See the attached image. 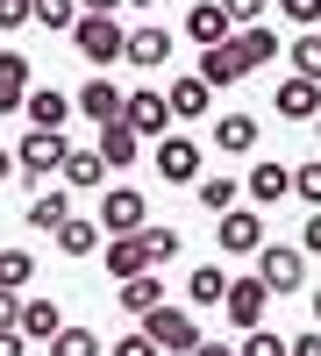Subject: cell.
I'll return each mask as SVG.
<instances>
[{"label":"cell","mask_w":321,"mask_h":356,"mask_svg":"<svg viewBox=\"0 0 321 356\" xmlns=\"http://www.w3.org/2000/svg\"><path fill=\"white\" fill-rule=\"evenodd\" d=\"M72 50L86 57V65H122L129 29L114 22V15H79V22H72Z\"/></svg>","instance_id":"1"},{"label":"cell","mask_w":321,"mask_h":356,"mask_svg":"<svg viewBox=\"0 0 321 356\" xmlns=\"http://www.w3.org/2000/svg\"><path fill=\"white\" fill-rule=\"evenodd\" d=\"M65 157H72V143H65V129H29L22 143H15V171L36 186V178H57L65 171Z\"/></svg>","instance_id":"2"},{"label":"cell","mask_w":321,"mask_h":356,"mask_svg":"<svg viewBox=\"0 0 321 356\" xmlns=\"http://www.w3.org/2000/svg\"><path fill=\"white\" fill-rule=\"evenodd\" d=\"M93 221H100L107 235H136V228H150V200H143L136 186H107V193L93 200Z\"/></svg>","instance_id":"3"},{"label":"cell","mask_w":321,"mask_h":356,"mask_svg":"<svg viewBox=\"0 0 321 356\" xmlns=\"http://www.w3.org/2000/svg\"><path fill=\"white\" fill-rule=\"evenodd\" d=\"M143 335L157 342V356H193V349H200V328H193L186 307H157L150 321H143Z\"/></svg>","instance_id":"4"},{"label":"cell","mask_w":321,"mask_h":356,"mask_svg":"<svg viewBox=\"0 0 321 356\" xmlns=\"http://www.w3.org/2000/svg\"><path fill=\"white\" fill-rule=\"evenodd\" d=\"M150 164H157L164 186H200V143H193V136H157Z\"/></svg>","instance_id":"5"},{"label":"cell","mask_w":321,"mask_h":356,"mask_svg":"<svg viewBox=\"0 0 321 356\" xmlns=\"http://www.w3.org/2000/svg\"><path fill=\"white\" fill-rule=\"evenodd\" d=\"M257 278H265V292H300L307 285V250L293 243V250H257Z\"/></svg>","instance_id":"6"},{"label":"cell","mask_w":321,"mask_h":356,"mask_svg":"<svg viewBox=\"0 0 321 356\" xmlns=\"http://www.w3.org/2000/svg\"><path fill=\"white\" fill-rule=\"evenodd\" d=\"M265 307H272V292H265V278H228V300H221V314L236 321V328L250 335V328H265Z\"/></svg>","instance_id":"7"},{"label":"cell","mask_w":321,"mask_h":356,"mask_svg":"<svg viewBox=\"0 0 321 356\" xmlns=\"http://www.w3.org/2000/svg\"><path fill=\"white\" fill-rule=\"evenodd\" d=\"M214 250H228V257H257V250H265V214H250V207L221 214V221H214Z\"/></svg>","instance_id":"8"},{"label":"cell","mask_w":321,"mask_h":356,"mask_svg":"<svg viewBox=\"0 0 321 356\" xmlns=\"http://www.w3.org/2000/svg\"><path fill=\"white\" fill-rule=\"evenodd\" d=\"M122 122H129L136 136H150V143H157V136L171 129V100L157 93V86H136V93L122 100Z\"/></svg>","instance_id":"9"},{"label":"cell","mask_w":321,"mask_h":356,"mask_svg":"<svg viewBox=\"0 0 321 356\" xmlns=\"http://www.w3.org/2000/svg\"><path fill=\"white\" fill-rule=\"evenodd\" d=\"M171 29H157V22H136L129 29V50H122V65H136V72H157V65H171Z\"/></svg>","instance_id":"10"},{"label":"cell","mask_w":321,"mask_h":356,"mask_svg":"<svg viewBox=\"0 0 321 356\" xmlns=\"http://www.w3.org/2000/svg\"><path fill=\"white\" fill-rule=\"evenodd\" d=\"M100 264H107V278H114V285H122V278H143V271H157V264H150V243H143V228H136V235H114V243L100 250Z\"/></svg>","instance_id":"11"},{"label":"cell","mask_w":321,"mask_h":356,"mask_svg":"<svg viewBox=\"0 0 321 356\" xmlns=\"http://www.w3.org/2000/svg\"><path fill=\"white\" fill-rule=\"evenodd\" d=\"M122 100H129V93H122V86H114V79H86L72 107H79V114H86V122H93V129H107V122H122Z\"/></svg>","instance_id":"12"},{"label":"cell","mask_w":321,"mask_h":356,"mask_svg":"<svg viewBox=\"0 0 321 356\" xmlns=\"http://www.w3.org/2000/svg\"><path fill=\"white\" fill-rule=\"evenodd\" d=\"M272 114H279V122H314V114H321V86L314 79H279Z\"/></svg>","instance_id":"13"},{"label":"cell","mask_w":321,"mask_h":356,"mask_svg":"<svg viewBox=\"0 0 321 356\" xmlns=\"http://www.w3.org/2000/svg\"><path fill=\"white\" fill-rule=\"evenodd\" d=\"M186 36H193L200 50H214V43H228V36H236V22H228V8H221V0H200V8H186Z\"/></svg>","instance_id":"14"},{"label":"cell","mask_w":321,"mask_h":356,"mask_svg":"<svg viewBox=\"0 0 321 356\" xmlns=\"http://www.w3.org/2000/svg\"><path fill=\"white\" fill-rule=\"evenodd\" d=\"M243 193H250L257 207H279V200H293V164H272V157H257Z\"/></svg>","instance_id":"15"},{"label":"cell","mask_w":321,"mask_h":356,"mask_svg":"<svg viewBox=\"0 0 321 356\" xmlns=\"http://www.w3.org/2000/svg\"><path fill=\"white\" fill-rule=\"evenodd\" d=\"M57 178H65V193H107V157L72 143V157H65V171H57Z\"/></svg>","instance_id":"16"},{"label":"cell","mask_w":321,"mask_h":356,"mask_svg":"<svg viewBox=\"0 0 321 356\" xmlns=\"http://www.w3.org/2000/svg\"><path fill=\"white\" fill-rule=\"evenodd\" d=\"M193 79H208L214 93H221V86H236V79H250V72H243L236 36H228V43H214V50H200V72H193Z\"/></svg>","instance_id":"17"},{"label":"cell","mask_w":321,"mask_h":356,"mask_svg":"<svg viewBox=\"0 0 321 356\" xmlns=\"http://www.w3.org/2000/svg\"><path fill=\"white\" fill-rule=\"evenodd\" d=\"M29 57L22 50H0V114H15V107H29Z\"/></svg>","instance_id":"18"},{"label":"cell","mask_w":321,"mask_h":356,"mask_svg":"<svg viewBox=\"0 0 321 356\" xmlns=\"http://www.w3.org/2000/svg\"><path fill=\"white\" fill-rule=\"evenodd\" d=\"M114 300H122V314L150 321V314L164 307V285H157V271H143V278H122V285H114Z\"/></svg>","instance_id":"19"},{"label":"cell","mask_w":321,"mask_h":356,"mask_svg":"<svg viewBox=\"0 0 321 356\" xmlns=\"http://www.w3.org/2000/svg\"><path fill=\"white\" fill-rule=\"evenodd\" d=\"M15 328L29 335V342H57V328H65V314H57V300H43V292H36V300H22V321H15Z\"/></svg>","instance_id":"20"},{"label":"cell","mask_w":321,"mask_h":356,"mask_svg":"<svg viewBox=\"0 0 321 356\" xmlns=\"http://www.w3.org/2000/svg\"><path fill=\"white\" fill-rule=\"evenodd\" d=\"M93 150L107 157V171H129V164L143 157V136H136L129 122H107V129H100V143H93Z\"/></svg>","instance_id":"21"},{"label":"cell","mask_w":321,"mask_h":356,"mask_svg":"<svg viewBox=\"0 0 321 356\" xmlns=\"http://www.w3.org/2000/svg\"><path fill=\"white\" fill-rule=\"evenodd\" d=\"M22 114H29V129H65L72 122V100L57 93V86H29V107Z\"/></svg>","instance_id":"22"},{"label":"cell","mask_w":321,"mask_h":356,"mask_svg":"<svg viewBox=\"0 0 321 356\" xmlns=\"http://www.w3.org/2000/svg\"><path fill=\"white\" fill-rule=\"evenodd\" d=\"M236 50H243V72H265V65H279V29H265V22H257V29H236Z\"/></svg>","instance_id":"23"},{"label":"cell","mask_w":321,"mask_h":356,"mask_svg":"<svg viewBox=\"0 0 321 356\" xmlns=\"http://www.w3.org/2000/svg\"><path fill=\"white\" fill-rule=\"evenodd\" d=\"M65 221H72V193H36L29 200V228L36 235H57Z\"/></svg>","instance_id":"24"},{"label":"cell","mask_w":321,"mask_h":356,"mask_svg":"<svg viewBox=\"0 0 321 356\" xmlns=\"http://www.w3.org/2000/svg\"><path fill=\"white\" fill-rule=\"evenodd\" d=\"M208 93H214V86L208 79H179V86H171V122H200V114H208Z\"/></svg>","instance_id":"25"},{"label":"cell","mask_w":321,"mask_h":356,"mask_svg":"<svg viewBox=\"0 0 321 356\" xmlns=\"http://www.w3.org/2000/svg\"><path fill=\"white\" fill-rule=\"evenodd\" d=\"M214 150H228V157L257 150V122H250V114H221V122H214Z\"/></svg>","instance_id":"26"},{"label":"cell","mask_w":321,"mask_h":356,"mask_svg":"<svg viewBox=\"0 0 321 356\" xmlns=\"http://www.w3.org/2000/svg\"><path fill=\"white\" fill-rule=\"evenodd\" d=\"M236 193H243V186H236V178H214V171H208V178H200V186H193V200H200V207H208V214H214V221H221V214H236Z\"/></svg>","instance_id":"27"},{"label":"cell","mask_w":321,"mask_h":356,"mask_svg":"<svg viewBox=\"0 0 321 356\" xmlns=\"http://www.w3.org/2000/svg\"><path fill=\"white\" fill-rule=\"evenodd\" d=\"M57 250H65V257H93V250H100V221L72 214L65 228H57Z\"/></svg>","instance_id":"28"},{"label":"cell","mask_w":321,"mask_h":356,"mask_svg":"<svg viewBox=\"0 0 321 356\" xmlns=\"http://www.w3.org/2000/svg\"><path fill=\"white\" fill-rule=\"evenodd\" d=\"M285 57H293V79H314V86H321V29H300Z\"/></svg>","instance_id":"29"},{"label":"cell","mask_w":321,"mask_h":356,"mask_svg":"<svg viewBox=\"0 0 321 356\" xmlns=\"http://www.w3.org/2000/svg\"><path fill=\"white\" fill-rule=\"evenodd\" d=\"M36 285V257L29 250H0V292H29Z\"/></svg>","instance_id":"30"},{"label":"cell","mask_w":321,"mask_h":356,"mask_svg":"<svg viewBox=\"0 0 321 356\" xmlns=\"http://www.w3.org/2000/svg\"><path fill=\"white\" fill-rule=\"evenodd\" d=\"M186 292H193L200 307H221L228 300V271H221V264H200V271L186 278Z\"/></svg>","instance_id":"31"},{"label":"cell","mask_w":321,"mask_h":356,"mask_svg":"<svg viewBox=\"0 0 321 356\" xmlns=\"http://www.w3.org/2000/svg\"><path fill=\"white\" fill-rule=\"evenodd\" d=\"M50 356H107V342H100L93 328H72V321H65L57 342H50Z\"/></svg>","instance_id":"32"},{"label":"cell","mask_w":321,"mask_h":356,"mask_svg":"<svg viewBox=\"0 0 321 356\" xmlns=\"http://www.w3.org/2000/svg\"><path fill=\"white\" fill-rule=\"evenodd\" d=\"M143 243H150V264H171V257L186 250V243H179V228H171V221H150V228H143Z\"/></svg>","instance_id":"33"},{"label":"cell","mask_w":321,"mask_h":356,"mask_svg":"<svg viewBox=\"0 0 321 356\" xmlns=\"http://www.w3.org/2000/svg\"><path fill=\"white\" fill-rule=\"evenodd\" d=\"M72 22H79V0H36V29H65L72 36Z\"/></svg>","instance_id":"34"},{"label":"cell","mask_w":321,"mask_h":356,"mask_svg":"<svg viewBox=\"0 0 321 356\" xmlns=\"http://www.w3.org/2000/svg\"><path fill=\"white\" fill-rule=\"evenodd\" d=\"M236 356H293V342H285V335H272V328H250Z\"/></svg>","instance_id":"35"},{"label":"cell","mask_w":321,"mask_h":356,"mask_svg":"<svg viewBox=\"0 0 321 356\" xmlns=\"http://www.w3.org/2000/svg\"><path fill=\"white\" fill-rule=\"evenodd\" d=\"M293 200H307L314 214H321V157L314 164H293Z\"/></svg>","instance_id":"36"},{"label":"cell","mask_w":321,"mask_h":356,"mask_svg":"<svg viewBox=\"0 0 321 356\" xmlns=\"http://www.w3.org/2000/svg\"><path fill=\"white\" fill-rule=\"evenodd\" d=\"M279 15L300 22V29H321V0H279Z\"/></svg>","instance_id":"37"},{"label":"cell","mask_w":321,"mask_h":356,"mask_svg":"<svg viewBox=\"0 0 321 356\" xmlns=\"http://www.w3.org/2000/svg\"><path fill=\"white\" fill-rule=\"evenodd\" d=\"M221 8H228L236 29H257V22H265V0H221Z\"/></svg>","instance_id":"38"},{"label":"cell","mask_w":321,"mask_h":356,"mask_svg":"<svg viewBox=\"0 0 321 356\" xmlns=\"http://www.w3.org/2000/svg\"><path fill=\"white\" fill-rule=\"evenodd\" d=\"M36 22V0H0V29H29Z\"/></svg>","instance_id":"39"},{"label":"cell","mask_w":321,"mask_h":356,"mask_svg":"<svg viewBox=\"0 0 321 356\" xmlns=\"http://www.w3.org/2000/svg\"><path fill=\"white\" fill-rule=\"evenodd\" d=\"M107 356H157V342L136 328V335H122V342H107Z\"/></svg>","instance_id":"40"},{"label":"cell","mask_w":321,"mask_h":356,"mask_svg":"<svg viewBox=\"0 0 321 356\" xmlns=\"http://www.w3.org/2000/svg\"><path fill=\"white\" fill-rule=\"evenodd\" d=\"M0 356H29V335L22 328H0Z\"/></svg>","instance_id":"41"},{"label":"cell","mask_w":321,"mask_h":356,"mask_svg":"<svg viewBox=\"0 0 321 356\" xmlns=\"http://www.w3.org/2000/svg\"><path fill=\"white\" fill-rule=\"evenodd\" d=\"M300 250H307V257H321V214H307V228H300Z\"/></svg>","instance_id":"42"},{"label":"cell","mask_w":321,"mask_h":356,"mask_svg":"<svg viewBox=\"0 0 321 356\" xmlns=\"http://www.w3.org/2000/svg\"><path fill=\"white\" fill-rule=\"evenodd\" d=\"M22 321V292H0V328H15Z\"/></svg>","instance_id":"43"},{"label":"cell","mask_w":321,"mask_h":356,"mask_svg":"<svg viewBox=\"0 0 321 356\" xmlns=\"http://www.w3.org/2000/svg\"><path fill=\"white\" fill-rule=\"evenodd\" d=\"M293 356H321V328H307V335H293Z\"/></svg>","instance_id":"44"},{"label":"cell","mask_w":321,"mask_h":356,"mask_svg":"<svg viewBox=\"0 0 321 356\" xmlns=\"http://www.w3.org/2000/svg\"><path fill=\"white\" fill-rule=\"evenodd\" d=\"M79 15H122V0H79Z\"/></svg>","instance_id":"45"},{"label":"cell","mask_w":321,"mask_h":356,"mask_svg":"<svg viewBox=\"0 0 321 356\" xmlns=\"http://www.w3.org/2000/svg\"><path fill=\"white\" fill-rule=\"evenodd\" d=\"M8 178H22V171H15V150H0V186H8Z\"/></svg>","instance_id":"46"},{"label":"cell","mask_w":321,"mask_h":356,"mask_svg":"<svg viewBox=\"0 0 321 356\" xmlns=\"http://www.w3.org/2000/svg\"><path fill=\"white\" fill-rule=\"evenodd\" d=\"M193 356H236V349H228V342H200Z\"/></svg>","instance_id":"47"},{"label":"cell","mask_w":321,"mask_h":356,"mask_svg":"<svg viewBox=\"0 0 321 356\" xmlns=\"http://www.w3.org/2000/svg\"><path fill=\"white\" fill-rule=\"evenodd\" d=\"M122 8H157V0H122Z\"/></svg>","instance_id":"48"},{"label":"cell","mask_w":321,"mask_h":356,"mask_svg":"<svg viewBox=\"0 0 321 356\" xmlns=\"http://www.w3.org/2000/svg\"><path fill=\"white\" fill-rule=\"evenodd\" d=\"M314 328H321V292H314Z\"/></svg>","instance_id":"49"},{"label":"cell","mask_w":321,"mask_h":356,"mask_svg":"<svg viewBox=\"0 0 321 356\" xmlns=\"http://www.w3.org/2000/svg\"><path fill=\"white\" fill-rule=\"evenodd\" d=\"M314 143H321V114H314Z\"/></svg>","instance_id":"50"}]
</instances>
